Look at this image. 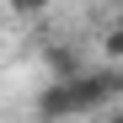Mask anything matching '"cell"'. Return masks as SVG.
I'll list each match as a JSON object with an SVG mask.
<instances>
[{
  "mask_svg": "<svg viewBox=\"0 0 123 123\" xmlns=\"http://www.w3.org/2000/svg\"><path fill=\"white\" fill-rule=\"evenodd\" d=\"M102 6H112V11H123V0H102Z\"/></svg>",
  "mask_w": 123,
  "mask_h": 123,
  "instance_id": "8992f818",
  "label": "cell"
},
{
  "mask_svg": "<svg viewBox=\"0 0 123 123\" xmlns=\"http://www.w3.org/2000/svg\"><path fill=\"white\" fill-rule=\"evenodd\" d=\"M32 112H37V118H75V112H80L75 80H54V75H48V86L32 96Z\"/></svg>",
  "mask_w": 123,
  "mask_h": 123,
  "instance_id": "7a4b0ae2",
  "label": "cell"
},
{
  "mask_svg": "<svg viewBox=\"0 0 123 123\" xmlns=\"http://www.w3.org/2000/svg\"><path fill=\"white\" fill-rule=\"evenodd\" d=\"M102 54H107V59H123V22H107V32H102Z\"/></svg>",
  "mask_w": 123,
  "mask_h": 123,
  "instance_id": "5b68a950",
  "label": "cell"
},
{
  "mask_svg": "<svg viewBox=\"0 0 123 123\" xmlns=\"http://www.w3.org/2000/svg\"><path fill=\"white\" fill-rule=\"evenodd\" d=\"M43 70H48L54 80H70V75L86 70V59H80L75 43H48V48H43Z\"/></svg>",
  "mask_w": 123,
  "mask_h": 123,
  "instance_id": "3957f363",
  "label": "cell"
},
{
  "mask_svg": "<svg viewBox=\"0 0 123 123\" xmlns=\"http://www.w3.org/2000/svg\"><path fill=\"white\" fill-rule=\"evenodd\" d=\"M6 6H11V16H22V22H37L54 0H6Z\"/></svg>",
  "mask_w": 123,
  "mask_h": 123,
  "instance_id": "277c9868",
  "label": "cell"
},
{
  "mask_svg": "<svg viewBox=\"0 0 123 123\" xmlns=\"http://www.w3.org/2000/svg\"><path fill=\"white\" fill-rule=\"evenodd\" d=\"M75 80V96H80V112H102V107H118L123 102V59H107L96 70H80Z\"/></svg>",
  "mask_w": 123,
  "mask_h": 123,
  "instance_id": "6da1fadb",
  "label": "cell"
}]
</instances>
